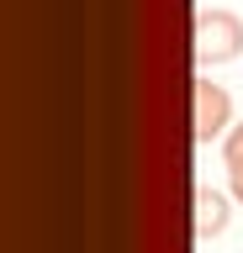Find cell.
<instances>
[{
  "label": "cell",
  "mask_w": 243,
  "mask_h": 253,
  "mask_svg": "<svg viewBox=\"0 0 243 253\" xmlns=\"http://www.w3.org/2000/svg\"><path fill=\"white\" fill-rule=\"evenodd\" d=\"M227 227V201L222 195H217V190H195V237H201V243H206V237H217Z\"/></svg>",
  "instance_id": "3957f363"
},
{
  "label": "cell",
  "mask_w": 243,
  "mask_h": 253,
  "mask_svg": "<svg viewBox=\"0 0 243 253\" xmlns=\"http://www.w3.org/2000/svg\"><path fill=\"white\" fill-rule=\"evenodd\" d=\"M222 158H227V179H233V195L243 201V126H233V132H227Z\"/></svg>",
  "instance_id": "277c9868"
},
{
  "label": "cell",
  "mask_w": 243,
  "mask_h": 253,
  "mask_svg": "<svg viewBox=\"0 0 243 253\" xmlns=\"http://www.w3.org/2000/svg\"><path fill=\"white\" fill-rule=\"evenodd\" d=\"M191 100H195V116H191V137L206 148V142H217L222 132H233V95L222 90V84H211L206 74L191 79Z\"/></svg>",
  "instance_id": "7a4b0ae2"
},
{
  "label": "cell",
  "mask_w": 243,
  "mask_h": 253,
  "mask_svg": "<svg viewBox=\"0 0 243 253\" xmlns=\"http://www.w3.org/2000/svg\"><path fill=\"white\" fill-rule=\"evenodd\" d=\"M238 47H243V21L233 11H201L195 16V63L201 69L238 58Z\"/></svg>",
  "instance_id": "6da1fadb"
}]
</instances>
